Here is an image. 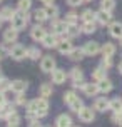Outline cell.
<instances>
[{"label": "cell", "instance_id": "obj_1", "mask_svg": "<svg viewBox=\"0 0 122 127\" xmlns=\"http://www.w3.org/2000/svg\"><path fill=\"white\" fill-rule=\"evenodd\" d=\"M10 24H12L10 27L17 29V30H24L27 27V24H29V15H27V12H22V10L15 12V15L10 20Z\"/></svg>", "mask_w": 122, "mask_h": 127}, {"label": "cell", "instance_id": "obj_2", "mask_svg": "<svg viewBox=\"0 0 122 127\" xmlns=\"http://www.w3.org/2000/svg\"><path fill=\"white\" fill-rule=\"evenodd\" d=\"M10 57L12 59H15V60H22V59H25L27 57V49L24 47V45H20V44H15L10 49Z\"/></svg>", "mask_w": 122, "mask_h": 127}, {"label": "cell", "instance_id": "obj_3", "mask_svg": "<svg viewBox=\"0 0 122 127\" xmlns=\"http://www.w3.org/2000/svg\"><path fill=\"white\" fill-rule=\"evenodd\" d=\"M67 27H69V24L65 20H57V19L52 20V32L57 35H64L67 32Z\"/></svg>", "mask_w": 122, "mask_h": 127}, {"label": "cell", "instance_id": "obj_4", "mask_svg": "<svg viewBox=\"0 0 122 127\" xmlns=\"http://www.w3.org/2000/svg\"><path fill=\"white\" fill-rule=\"evenodd\" d=\"M60 42V37H59L57 33H47L44 37V40H42V44H44V47H47V49H52V47H57V44Z\"/></svg>", "mask_w": 122, "mask_h": 127}, {"label": "cell", "instance_id": "obj_5", "mask_svg": "<svg viewBox=\"0 0 122 127\" xmlns=\"http://www.w3.org/2000/svg\"><path fill=\"white\" fill-rule=\"evenodd\" d=\"M77 114H79V119H80L82 122H92L94 119H95V114H94V110H92L90 107H82Z\"/></svg>", "mask_w": 122, "mask_h": 127}, {"label": "cell", "instance_id": "obj_6", "mask_svg": "<svg viewBox=\"0 0 122 127\" xmlns=\"http://www.w3.org/2000/svg\"><path fill=\"white\" fill-rule=\"evenodd\" d=\"M40 69L44 70V72H52V70L55 69V59L52 57V55H45L42 59V62H40Z\"/></svg>", "mask_w": 122, "mask_h": 127}, {"label": "cell", "instance_id": "obj_7", "mask_svg": "<svg viewBox=\"0 0 122 127\" xmlns=\"http://www.w3.org/2000/svg\"><path fill=\"white\" fill-rule=\"evenodd\" d=\"M30 35H32V38L35 40V42H42V40H44V37L47 35V30H45V29L40 25V24H37V25L32 29Z\"/></svg>", "mask_w": 122, "mask_h": 127}, {"label": "cell", "instance_id": "obj_8", "mask_svg": "<svg viewBox=\"0 0 122 127\" xmlns=\"http://www.w3.org/2000/svg\"><path fill=\"white\" fill-rule=\"evenodd\" d=\"M102 50L100 49V45L97 44V42H87V44L84 45V52H85V55H95V54H99V52Z\"/></svg>", "mask_w": 122, "mask_h": 127}, {"label": "cell", "instance_id": "obj_9", "mask_svg": "<svg viewBox=\"0 0 122 127\" xmlns=\"http://www.w3.org/2000/svg\"><path fill=\"white\" fill-rule=\"evenodd\" d=\"M65 79H67L65 70H62V69H54L52 70V82L54 84H64Z\"/></svg>", "mask_w": 122, "mask_h": 127}, {"label": "cell", "instance_id": "obj_10", "mask_svg": "<svg viewBox=\"0 0 122 127\" xmlns=\"http://www.w3.org/2000/svg\"><path fill=\"white\" fill-rule=\"evenodd\" d=\"M95 20L97 22H100L102 25H107V24H110V20H112V15H110L109 10H100V12L95 13Z\"/></svg>", "mask_w": 122, "mask_h": 127}, {"label": "cell", "instance_id": "obj_11", "mask_svg": "<svg viewBox=\"0 0 122 127\" xmlns=\"http://www.w3.org/2000/svg\"><path fill=\"white\" fill-rule=\"evenodd\" d=\"M17 37H19V30H17V29H13V27H10V29H7V30L3 32V40H5L7 44L15 42Z\"/></svg>", "mask_w": 122, "mask_h": 127}, {"label": "cell", "instance_id": "obj_12", "mask_svg": "<svg viewBox=\"0 0 122 127\" xmlns=\"http://www.w3.org/2000/svg\"><path fill=\"white\" fill-rule=\"evenodd\" d=\"M57 49H59L60 54H67V55H69L74 47H72V44H70V40H69V38H62V40L57 44Z\"/></svg>", "mask_w": 122, "mask_h": 127}, {"label": "cell", "instance_id": "obj_13", "mask_svg": "<svg viewBox=\"0 0 122 127\" xmlns=\"http://www.w3.org/2000/svg\"><path fill=\"white\" fill-rule=\"evenodd\" d=\"M27 87H29V84L25 82V80H13L12 82V85H10V89L15 92V94H20V92H25L27 90Z\"/></svg>", "mask_w": 122, "mask_h": 127}, {"label": "cell", "instance_id": "obj_14", "mask_svg": "<svg viewBox=\"0 0 122 127\" xmlns=\"http://www.w3.org/2000/svg\"><path fill=\"white\" fill-rule=\"evenodd\" d=\"M109 32H110L112 37L121 38L122 37V24L121 22H112V24L109 25Z\"/></svg>", "mask_w": 122, "mask_h": 127}, {"label": "cell", "instance_id": "obj_15", "mask_svg": "<svg viewBox=\"0 0 122 127\" xmlns=\"http://www.w3.org/2000/svg\"><path fill=\"white\" fill-rule=\"evenodd\" d=\"M32 19H33V22H37V24H42V22H45V20L49 19V17H47V12H45V8H37V10H33Z\"/></svg>", "mask_w": 122, "mask_h": 127}, {"label": "cell", "instance_id": "obj_16", "mask_svg": "<svg viewBox=\"0 0 122 127\" xmlns=\"http://www.w3.org/2000/svg\"><path fill=\"white\" fill-rule=\"evenodd\" d=\"M109 102L105 97H100V99H97L95 104H94V110H99V112H105L107 109H109Z\"/></svg>", "mask_w": 122, "mask_h": 127}, {"label": "cell", "instance_id": "obj_17", "mask_svg": "<svg viewBox=\"0 0 122 127\" xmlns=\"http://www.w3.org/2000/svg\"><path fill=\"white\" fill-rule=\"evenodd\" d=\"M55 126L59 127H70L72 126V119H70V115H67V114H60L57 117V121H55Z\"/></svg>", "mask_w": 122, "mask_h": 127}, {"label": "cell", "instance_id": "obj_18", "mask_svg": "<svg viewBox=\"0 0 122 127\" xmlns=\"http://www.w3.org/2000/svg\"><path fill=\"white\" fill-rule=\"evenodd\" d=\"M97 85H99V92H102V94H107V92H110V90H112V82H110L107 77H105V79H102V80H99V82H97Z\"/></svg>", "mask_w": 122, "mask_h": 127}, {"label": "cell", "instance_id": "obj_19", "mask_svg": "<svg viewBox=\"0 0 122 127\" xmlns=\"http://www.w3.org/2000/svg\"><path fill=\"white\" fill-rule=\"evenodd\" d=\"M12 112H15V109H13L12 104H3V105L0 107V119H5L7 121V117L12 114Z\"/></svg>", "mask_w": 122, "mask_h": 127}, {"label": "cell", "instance_id": "obj_20", "mask_svg": "<svg viewBox=\"0 0 122 127\" xmlns=\"http://www.w3.org/2000/svg\"><path fill=\"white\" fill-rule=\"evenodd\" d=\"M92 77H94V80H95V82L105 79V77H107V69H105V67H97V69L92 72Z\"/></svg>", "mask_w": 122, "mask_h": 127}, {"label": "cell", "instance_id": "obj_21", "mask_svg": "<svg viewBox=\"0 0 122 127\" xmlns=\"http://www.w3.org/2000/svg\"><path fill=\"white\" fill-rule=\"evenodd\" d=\"M84 92L87 97H94V95L99 92V85L97 84H85L84 85Z\"/></svg>", "mask_w": 122, "mask_h": 127}, {"label": "cell", "instance_id": "obj_22", "mask_svg": "<svg viewBox=\"0 0 122 127\" xmlns=\"http://www.w3.org/2000/svg\"><path fill=\"white\" fill-rule=\"evenodd\" d=\"M15 15V10H12L10 7H3L2 10H0V17H2V20H12V17Z\"/></svg>", "mask_w": 122, "mask_h": 127}, {"label": "cell", "instance_id": "obj_23", "mask_svg": "<svg viewBox=\"0 0 122 127\" xmlns=\"http://www.w3.org/2000/svg\"><path fill=\"white\" fill-rule=\"evenodd\" d=\"M82 30V29H80ZM80 30L77 29V24H72V25L67 27V32H65V35H67V38H74V37H79V33H80Z\"/></svg>", "mask_w": 122, "mask_h": 127}, {"label": "cell", "instance_id": "obj_24", "mask_svg": "<svg viewBox=\"0 0 122 127\" xmlns=\"http://www.w3.org/2000/svg\"><path fill=\"white\" fill-rule=\"evenodd\" d=\"M7 124L10 127H17L20 124V115L17 114V112H12V114L7 117Z\"/></svg>", "mask_w": 122, "mask_h": 127}, {"label": "cell", "instance_id": "obj_25", "mask_svg": "<svg viewBox=\"0 0 122 127\" xmlns=\"http://www.w3.org/2000/svg\"><path fill=\"white\" fill-rule=\"evenodd\" d=\"M35 102H37L39 110H49V100H47V97H42V95H40L39 99H35ZM39 110H37V112H39Z\"/></svg>", "mask_w": 122, "mask_h": 127}, {"label": "cell", "instance_id": "obj_26", "mask_svg": "<svg viewBox=\"0 0 122 127\" xmlns=\"http://www.w3.org/2000/svg\"><path fill=\"white\" fill-rule=\"evenodd\" d=\"M85 55V52H84V49H72L70 54H69V57L72 59V60H80V59Z\"/></svg>", "mask_w": 122, "mask_h": 127}, {"label": "cell", "instance_id": "obj_27", "mask_svg": "<svg viewBox=\"0 0 122 127\" xmlns=\"http://www.w3.org/2000/svg\"><path fill=\"white\" fill-rule=\"evenodd\" d=\"M45 12H47V17L49 19H55L59 15V8L52 3V5H45Z\"/></svg>", "mask_w": 122, "mask_h": 127}, {"label": "cell", "instance_id": "obj_28", "mask_svg": "<svg viewBox=\"0 0 122 127\" xmlns=\"http://www.w3.org/2000/svg\"><path fill=\"white\" fill-rule=\"evenodd\" d=\"M114 54H116V45H114V44H109V42H107V44H104V47H102V55H110V57H112Z\"/></svg>", "mask_w": 122, "mask_h": 127}, {"label": "cell", "instance_id": "obj_29", "mask_svg": "<svg viewBox=\"0 0 122 127\" xmlns=\"http://www.w3.org/2000/svg\"><path fill=\"white\" fill-rule=\"evenodd\" d=\"M27 57L32 59V60H37L39 57H42V54L37 47H30V49H27Z\"/></svg>", "mask_w": 122, "mask_h": 127}, {"label": "cell", "instance_id": "obj_30", "mask_svg": "<svg viewBox=\"0 0 122 127\" xmlns=\"http://www.w3.org/2000/svg\"><path fill=\"white\" fill-rule=\"evenodd\" d=\"M80 19L84 22H94L95 20V12H92V10H84L82 15H80Z\"/></svg>", "mask_w": 122, "mask_h": 127}, {"label": "cell", "instance_id": "obj_31", "mask_svg": "<svg viewBox=\"0 0 122 127\" xmlns=\"http://www.w3.org/2000/svg\"><path fill=\"white\" fill-rule=\"evenodd\" d=\"M40 95L42 97H50L52 95V84H42L40 85Z\"/></svg>", "mask_w": 122, "mask_h": 127}, {"label": "cell", "instance_id": "obj_32", "mask_svg": "<svg viewBox=\"0 0 122 127\" xmlns=\"http://www.w3.org/2000/svg\"><path fill=\"white\" fill-rule=\"evenodd\" d=\"M109 109L110 110H122V100L117 97V99H112L109 102Z\"/></svg>", "mask_w": 122, "mask_h": 127}, {"label": "cell", "instance_id": "obj_33", "mask_svg": "<svg viewBox=\"0 0 122 127\" xmlns=\"http://www.w3.org/2000/svg\"><path fill=\"white\" fill-rule=\"evenodd\" d=\"M82 30H84V33H94L95 32V24L94 22H84Z\"/></svg>", "mask_w": 122, "mask_h": 127}, {"label": "cell", "instance_id": "obj_34", "mask_svg": "<svg viewBox=\"0 0 122 127\" xmlns=\"http://www.w3.org/2000/svg\"><path fill=\"white\" fill-rule=\"evenodd\" d=\"M70 77H72V82H75V80H82V79H84V72L80 69H72Z\"/></svg>", "mask_w": 122, "mask_h": 127}, {"label": "cell", "instance_id": "obj_35", "mask_svg": "<svg viewBox=\"0 0 122 127\" xmlns=\"http://www.w3.org/2000/svg\"><path fill=\"white\" fill-rule=\"evenodd\" d=\"M100 7H102L104 10L112 12V10H114V7H116V2H114V0H102V2H100Z\"/></svg>", "mask_w": 122, "mask_h": 127}, {"label": "cell", "instance_id": "obj_36", "mask_svg": "<svg viewBox=\"0 0 122 127\" xmlns=\"http://www.w3.org/2000/svg\"><path fill=\"white\" fill-rule=\"evenodd\" d=\"M10 85H12V82H10L8 79H5V77H0V90H2V92L10 90Z\"/></svg>", "mask_w": 122, "mask_h": 127}, {"label": "cell", "instance_id": "obj_37", "mask_svg": "<svg viewBox=\"0 0 122 127\" xmlns=\"http://www.w3.org/2000/svg\"><path fill=\"white\" fill-rule=\"evenodd\" d=\"M30 7H32V0H19V10L27 12L30 10Z\"/></svg>", "mask_w": 122, "mask_h": 127}, {"label": "cell", "instance_id": "obj_38", "mask_svg": "<svg viewBox=\"0 0 122 127\" xmlns=\"http://www.w3.org/2000/svg\"><path fill=\"white\" fill-rule=\"evenodd\" d=\"M75 99H77V95H75V92H72V90H69V92H65V94H64V102H65V104H69V105H70Z\"/></svg>", "mask_w": 122, "mask_h": 127}, {"label": "cell", "instance_id": "obj_39", "mask_svg": "<svg viewBox=\"0 0 122 127\" xmlns=\"http://www.w3.org/2000/svg\"><path fill=\"white\" fill-rule=\"evenodd\" d=\"M77 20H79V15H77V13H74V12H69L67 15H65V22H67L69 25L77 24Z\"/></svg>", "mask_w": 122, "mask_h": 127}, {"label": "cell", "instance_id": "obj_40", "mask_svg": "<svg viewBox=\"0 0 122 127\" xmlns=\"http://www.w3.org/2000/svg\"><path fill=\"white\" fill-rule=\"evenodd\" d=\"M37 110H39V107H37V102L35 100H32V102L27 104V112H29V115H35Z\"/></svg>", "mask_w": 122, "mask_h": 127}, {"label": "cell", "instance_id": "obj_41", "mask_svg": "<svg viewBox=\"0 0 122 127\" xmlns=\"http://www.w3.org/2000/svg\"><path fill=\"white\" fill-rule=\"evenodd\" d=\"M82 107H84V102L80 100L79 97H77V99H75V100H74V102L70 104V109L74 110V112H79V110H80Z\"/></svg>", "mask_w": 122, "mask_h": 127}, {"label": "cell", "instance_id": "obj_42", "mask_svg": "<svg viewBox=\"0 0 122 127\" xmlns=\"http://www.w3.org/2000/svg\"><path fill=\"white\" fill-rule=\"evenodd\" d=\"M112 122L122 124V110H114V114H112Z\"/></svg>", "mask_w": 122, "mask_h": 127}, {"label": "cell", "instance_id": "obj_43", "mask_svg": "<svg viewBox=\"0 0 122 127\" xmlns=\"http://www.w3.org/2000/svg\"><path fill=\"white\" fill-rule=\"evenodd\" d=\"M102 67H105V69H110V67H112V57H110V55H104Z\"/></svg>", "mask_w": 122, "mask_h": 127}, {"label": "cell", "instance_id": "obj_44", "mask_svg": "<svg viewBox=\"0 0 122 127\" xmlns=\"http://www.w3.org/2000/svg\"><path fill=\"white\" fill-rule=\"evenodd\" d=\"M17 104H19V105H27V104H29V102H27V99L24 97V92L17 94Z\"/></svg>", "mask_w": 122, "mask_h": 127}, {"label": "cell", "instance_id": "obj_45", "mask_svg": "<svg viewBox=\"0 0 122 127\" xmlns=\"http://www.w3.org/2000/svg\"><path fill=\"white\" fill-rule=\"evenodd\" d=\"M29 126H32V127H35V126H40L39 117H37V115H30V119H29Z\"/></svg>", "mask_w": 122, "mask_h": 127}, {"label": "cell", "instance_id": "obj_46", "mask_svg": "<svg viewBox=\"0 0 122 127\" xmlns=\"http://www.w3.org/2000/svg\"><path fill=\"white\" fill-rule=\"evenodd\" d=\"M84 0H67V3L69 5H72V7H77V5H80Z\"/></svg>", "mask_w": 122, "mask_h": 127}, {"label": "cell", "instance_id": "obj_47", "mask_svg": "<svg viewBox=\"0 0 122 127\" xmlns=\"http://www.w3.org/2000/svg\"><path fill=\"white\" fill-rule=\"evenodd\" d=\"M3 104H7V97H5V94L0 90V107H2Z\"/></svg>", "mask_w": 122, "mask_h": 127}, {"label": "cell", "instance_id": "obj_48", "mask_svg": "<svg viewBox=\"0 0 122 127\" xmlns=\"http://www.w3.org/2000/svg\"><path fill=\"white\" fill-rule=\"evenodd\" d=\"M40 2H42V3H45V5H52L55 0H40Z\"/></svg>", "mask_w": 122, "mask_h": 127}, {"label": "cell", "instance_id": "obj_49", "mask_svg": "<svg viewBox=\"0 0 122 127\" xmlns=\"http://www.w3.org/2000/svg\"><path fill=\"white\" fill-rule=\"evenodd\" d=\"M5 54H7V52H5V49H0V60H2V59L5 57Z\"/></svg>", "mask_w": 122, "mask_h": 127}, {"label": "cell", "instance_id": "obj_50", "mask_svg": "<svg viewBox=\"0 0 122 127\" xmlns=\"http://www.w3.org/2000/svg\"><path fill=\"white\" fill-rule=\"evenodd\" d=\"M119 72L122 74V60H121V64H119Z\"/></svg>", "mask_w": 122, "mask_h": 127}, {"label": "cell", "instance_id": "obj_51", "mask_svg": "<svg viewBox=\"0 0 122 127\" xmlns=\"http://www.w3.org/2000/svg\"><path fill=\"white\" fill-rule=\"evenodd\" d=\"M2 22H3V20H2V17H0V25H2Z\"/></svg>", "mask_w": 122, "mask_h": 127}, {"label": "cell", "instance_id": "obj_52", "mask_svg": "<svg viewBox=\"0 0 122 127\" xmlns=\"http://www.w3.org/2000/svg\"><path fill=\"white\" fill-rule=\"evenodd\" d=\"M84 2H92V0H84Z\"/></svg>", "mask_w": 122, "mask_h": 127}, {"label": "cell", "instance_id": "obj_53", "mask_svg": "<svg viewBox=\"0 0 122 127\" xmlns=\"http://www.w3.org/2000/svg\"><path fill=\"white\" fill-rule=\"evenodd\" d=\"M121 44H122V37H121Z\"/></svg>", "mask_w": 122, "mask_h": 127}, {"label": "cell", "instance_id": "obj_54", "mask_svg": "<svg viewBox=\"0 0 122 127\" xmlns=\"http://www.w3.org/2000/svg\"><path fill=\"white\" fill-rule=\"evenodd\" d=\"M0 77H2V74H0Z\"/></svg>", "mask_w": 122, "mask_h": 127}, {"label": "cell", "instance_id": "obj_55", "mask_svg": "<svg viewBox=\"0 0 122 127\" xmlns=\"http://www.w3.org/2000/svg\"><path fill=\"white\" fill-rule=\"evenodd\" d=\"M0 2H2V0H0Z\"/></svg>", "mask_w": 122, "mask_h": 127}, {"label": "cell", "instance_id": "obj_56", "mask_svg": "<svg viewBox=\"0 0 122 127\" xmlns=\"http://www.w3.org/2000/svg\"><path fill=\"white\" fill-rule=\"evenodd\" d=\"M121 126H122V124H121Z\"/></svg>", "mask_w": 122, "mask_h": 127}]
</instances>
